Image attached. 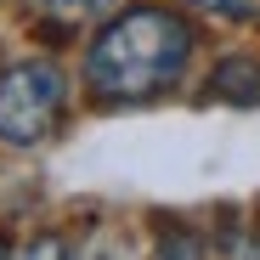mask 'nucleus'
I'll use <instances>...</instances> for the list:
<instances>
[{"instance_id": "5", "label": "nucleus", "mask_w": 260, "mask_h": 260, "mask_svg": "<svg viewBox=\"0 0 260 260\" xmlns=\"http://www.w3.org/2000/svg\"><path fill=\"white\" fill-rule=\"evenodd\" d=\"M102 0H46V12H62V17H79V12H96Z\"/></svg>"}, {"instance_id": "4", "label": "nucleus", "mask_w": 260, "mask_h": 260, "mask_svg": "<svg viewBox=\"0 0 260 260\" xmlns=\"http://www.w3.org/2000/svg\"><path fill=\"white\" fill-rule=\"evenodd\" d=\"M187 6H198L209 17H226V23H254L260 17V0H187Z\"/></svg>"}, {"instance_id": "2", "label": "nucleus", "mask_w": 260, "mask_h": 260, "mask_svg": "<svg viewBox=\"0 0 260 260\" xmlns=\"http://www.w3.org/2000/svg\"><path fill=\"white\" fill-rule=\"evenodd\" d=\"M68 102V85L51 62H23L12 74H0V142L34 147L46 142Z\"/></svg>"}, {"instance_id": "1", "label": "nucleus", "mask_w": 260, "mask_h": 260, "mask_svg": "<svg viewBox=\"0 0 260 260\" xmlns=\"http://www.w3.org/2000/svg\"><path fill=\"white\" fill-rule=\"evenodd\" d=\"M187 51H192V34L176 12H158V6H136L113 17L91 57H85V79L91 91L108 96V102H136V96H158L181 79L187 68Z\"/></svg>"}, {"instance_id": "3", "label": "nucleus", "mask_w": 260, "mask_h": 260, "mask_svg": "<svg viewBox=\"0 0 260 260\" xmlns=\"http://www.w3.org/2000/svg\"><path fill=\"white\" fill-rule=\"evenodd\" d=\"M209 91L215 96H232V102H260V62H243V57L221 62L215 79H209Z\"/></svg>"}]
</instances>
